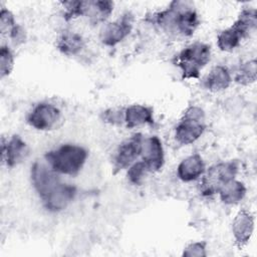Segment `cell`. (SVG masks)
Segmentation results:
<instances>
[{
  "label": "cell",
  "instance_id": "cell-21",
  "mask_svg": "<svg viewBox=\"0 0 257 257\" xmlns=\"http://www.w3.org/2000/svg\"><path fill=\"white\" fill-rule=\"evenodd\" d=\"M15 55L13 50L6 44L0 47V77L3 79L11 74L14 68Z\"/></svg>",
  "mask_w": 257,
  "mask_h": 257
},
{
  "label": "cell",
  "instance_id": "cell-5",
  "mask_svg": "<svg viewBox=\"0 0 257 257\" xmlns=\"http://www.w3.org/2000/svg\"><path fill=\"white\" fill-rule=\"evenodd\" d=\"M61 5L64 8L63 18L66 21L85 17L92 25L104 24L114 7V3L109 0H73L61 2Z\"/></svg>",
  "mask_w": 257,
  "mask_h": 257
},
{
  "label": "cell",
  "instance_id": "cell-8",
  "mask_svg": "<svg viewBox=\"0 0 257 257\" xmlns=\"http://www.w3.org/2000/svg\"><path fill=\"white\" fill-rule=\"evenodd\" d=\"M134 27V15L125 12L113 21L106 22L99 30L98 38L101 44L113 47L122 42L132 32Z\"/></svg>",
  "mask_w": 257,
  "mask_h": 257
},
{
  "label": "cell",
  "instance_id": "cell-20",
  "mask_svg": "<svg viewBox=\"0 0 257 257\" xmlns=\"http://www.w3.org/2000/svg\"><path fill=\"white\" fill-rule=\"evenodd\" d=\"M257 64L256 59H250L241 63L234 75V81L240 85H250L256 81Z\"/></svg>",
  "mask_w": 257,
  "mask_h": 257
},
{
  "label": "cell",
  "instance_id": "cell-19",
  "mask_svg": "<svg viewBox=\"0 0 257 257\" xmlns=\"http://www.w3.org/2000/svg\"><path fill=\"white\" fill-rule=\"evenodd\" d=\"M247 188L239 180L233 179L226 183L218 192L221 202L225 205H237L246 196Z\"/></svg>",
  "mask_w": 257,
  "mask_h": 257
},
{
  "label": "cell",
  "instance_id": "cell-22",
  "mask_svg": "<svg viewBox=\"0 0 257 257\" xmlns=\"http://www.w3.org/2000/svg\"><path fill=\"white\" fill-rule=\"evenodd\" d=\"M150 173L145 163L141 161L135 162L127 170H126V177L128 182L132 185L140 186L144 182L145 177Z\"/></svg>",
  "mask_w": 257,
  "mask_h": 257
},
{
  "label": "cell",
  "instance_id": "cell-6",
  "mask_svg": "<svg viewBox=\"0 0 257 257\" xmlns=\"http://www.w3.org/2000/svg\"><path fill=\"white\" fill-rule=\"evenodd\" d=\"M207 127L206 114L199 105H190L183 112L175 126L174 137L178 144L189 146L197 142Z\"/></svg>",
  "mask_w": 257,
  "mask_h": 257
},
{
  "label": "cell",
  "instance_id": "cell-1",
  "mask_svg": "<svg viewBox=\"0 0 257 257\" xmlns=\"http://www.w3.org/2000/svg\"><path fill=\"white\" fill-rule=\"evenodd\" d=\"M61 175L54 172L46 163L36 161L30 170V179L42 206L51 213L66 209L74 200L76 187L63 182Z\"/></svg>",
  "mask_w": 257,
  "mask_h": 257
},
{
  "label": "cell",
  "instance_id": "cell-7",
  "mask_svg": "<svg viewBox=\"0 0 257 257\" xmlns=\"http://www.w3.org/2000/svg\"><path fill=\"white\" fill-rule=\"evenodd\" d=\"M239 168L240 165L237 160L223 161L210 166L199 179V192L204 197L218 194L226 183L236 179Z\"/></svg>",
  "mask_w": 257,
  "mask_h": 257
},
{
  "label": "cell",
  "instance_id": "cell-24",
  "mask_svg": "<svg viewBox=\"0 0 257 257\" xmlns=\"http://www.w3.org/2000/svg\"><path fill=\"white\" fill-rule=\"evenodd\" d=\"M101 119L111 125L124 124V108H108L101 112Z\"/></svg>",
  "mask_w": 257,
  "mask_h": 257
},
{
  "label": "cell",
  "instance_id": "cell-10",
  "mask_svg": "<svg viewBox=\"0 0 257 257\" xmlns=\"http://www.w3.org/2000/svg\"><path fill=\"white\" fill-rule=\"evenodd\" d=\"M143 140V135L137 133L119 144L112 160V173L114 175L123 170H127L138 161L141 157Z\"/></svg>",
  "mask_w": 257,
  "mask_h": 257
},
{
  "label": "cell",
  "instance_id": "cell-4",
  "mask_svg": "<svg viewBox=\"0 0 257 257\" xmlns=\"http://www.w3.org/2000/svg\"><path fill=\"white\" fill-rule=\"evenodd\" d=\"M211 55L210 44L195 41L175 55L174 63L180 69L183 79H198L203 68L210 62Z\"/></svg>",
  "mask_w": 257,
  "mask_h": 257
},
{
  "label": "cell",
  "instance_id": "cell-2",
  "mask_svg": "<svg viewBox=\"0 0 257 257\" xmlns=\"http://www.w3.org/2000/svg\"><path fill=\"white\" fill-rule=\"evenodd\" d=\"M147 21L174 39L191 37L200 25L199 14L189 1H172L165 9L148 15Z\"/></svg>",
  "mask_w": 257,
  "mask_h": 257
},
{
  "label": "cell",
  "instance_id": "cell-9",
  "mask_svg": "<svg viewBox=\"0 0 257 257\" xmlns=\"http://www.w3.org/2000/svg\"><path fill=\"white\" fill-rule=\"evenodd\" d=\"M61 119L60 109L46 101L35 104L26 116L27 123L41 132H47L55 128Z\"/></svg>",
  "mask_w": 257,
  "mask_h": 257
},
{
  "label": "cell",
  "instance_id": "cell-3",
  "mask_svg": "<svg viewBox=\"0 0 257 257\" xmlns=\"http://www.w3.org/2000/svg\"><path fill=\"white\" fill-rule=\"evenodd\" d=\"M88 157L85 148L75 144H63L45 153V163L57 174L76 176L83 168Z\"/></svg>",
  "mask_w": 257,
  "mask_h": 257
},
{
  "label": "cell",
  "instance_id": "cell-13",
  "mask_svg": "<svg viewBox=\"0 0 257 257\" xmlns=\"http://www.w3.org/2000/svg\"><path fill=\"white\" fill-rule=\"evenodd\" d=\"M254 215L245 208L240 209L232 221V235L237 248H244L250 241L254 232Z\"/></svg>",
  "mask_w": 257,
  "mask_h": 257
},
{
  "label": "cell",
  "instance_id": "cell-23",
  "mask_svg": "<svg viewBox=\"0 0 257 257\" xmlns=\"http://www.w3.org/2000/svg\"><path fill=\"white\" fill-rule=\"evenodd\" d=\"M17 24L14 14L6 7H2L0 10V32L4 36H8L10 31Z\"/></svg>",
  "mask_w": 257,
  "mask_h": 257
},
{
  "label": "cell",
  "instance_id": "cell-18",
  "mask_svg": "<svg viewBox=\"0 0 257 257\" xmlns=\"http://www.w3.org/2000/svg\"><path fill=\"white\" fill-rule=\"evenodd\" d=\"M248 37V34L238 24L233 22L231 26L219 32L217 35V46L221 51L231 52Z\"/></svg>",
  "mask_w": 257,
  "mask_h": 257
},
{
  "label": "cell",
  "instance_id": "cell-12",
  "mask_svg": "<svg viewBox=\"0 0 257 257\" xmlns=\"http://www.w3.org/2000/svg\"><path fill=\"white\" fill-rule=\"evenodd\" d=\"M140 158L150 173H156L162 170L165 164V151L163 143L158 136L144 138Z\"/></svg>",
  "mask_w": 257,
  "mask_h": 257
},
{
  "label": "cell",
  "instance_id": "cell-11",
  "mask_svg": "<svg viewBox=\"0 0 257 257\" xmlns=\"http://www.w3.org/2000/svg\"><path fill=\"white\" fill-rule=\"evenodd\" d=\"M28 154V146L20 136L13 135L9 139H1V161L8 168L20 165Z\"/></svg>",
  "mask_w": 257,
  "mask_h": 257
},
{
  "label": "cell",
  "instance_id": "cell-17",
  "mask_svg": "<svg viewBox=\"0 0 257 257\" xmlns=\"http://www.w3.org/2000/svg\"><path fill=\"white\" fill-rule=\"evenodd\" d=\"M55 47L65 56H75L84 49L85 39L78 32L64 30L56 38Z\"/></svg>",
  "mask_w": 257,
  "mask_h": 257
},
{
  "label": "cell",
  "instance_id": "cell-25",
  "mask_svg": "<svg viewBox=\"0 0 257 257\" xmlns=\"http://www.w3.org/2000/svg\"><path fill=\"white\" fill-rule=\"evenodd\" d=\"M182 256L184 257H206L207 243L205 241H195L189 243L184 249Z\"/></svg>",
  "mask_w": 257,
  "mask_h": 257
},
{
  "label": "cell",
  "instance_id": "cell-14",
  "mask_svg": "<svg viewBox=\"0 0 257 257\" xmlns=\"http://www.w3.org/2000/svg\"><path fill=\"white\" fill-rule=\"evenodd\" d=\"M233 77L229 68L225 65L218 64L202 79V87L210 92H220L226 90L232 83Z\"/></svg>",
  "mask_w": 257,
  "mask_h": 257
},
{
  "label": "cell",
  "instance_id": "cell-16",
  "mask_svg": "<svg viewBox=\"0 0 257 257\" xmlns=\"http://www.w3.org/2000/svg\"><path fill=\"white\" fill-rule=\"evenodd\" d=\"M154 109L146 104L135 103L124 108V125L126 128H135L142 125H154Z\"/></svg>",
  "mask_w": 257,
  "mask_h": 257
},
{
  "label": "cell",
  "instance_id": "cell-15",
  "mask_svg": "<svg viewBox=\"0 0 257 257\" xmlns=\"http://www.w3.org/2000/svg\"><path fill=\"white\" fill-rule=\"evenodd\" d=\"M206 170L205 162L200 154H192L183 159L177 167L178 178L185 183L199 180Z\"/></svg>",
  "mask_w": 257,
  "mask_h": 257
},
{
  "label": "cell",
  "instance_id": "cell-26",
  "mask_svg": "<svg viewBox=\"0 0 257 257\" xmlns=\"http://www.w3.org/2000/svg\"><path fill=\"white\" fill-rule=\"evenodd\" d=\"M11 42L18 46V45H21L23 44L25 41H26V38H27V35H26V31L25 29L23 28V26H21L20 24H16L14 26V28L10 31V33L8 34L7 36Z\"/></svg>",
  "mask_w": 257,
  "mask_h": 257
}]
</instances>
